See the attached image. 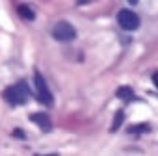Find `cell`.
<instances>
[{
    "instance_id": "cell-1",
    "label": "cell",
    "mask_w": 158,
    "mask_h": 156,
    "mask_svg": "<svg viewBox=\"0 0 158 156\" xmlns=\"http://www.w3.org/2000/svg\"><path fill=\"white\" fill-rule=\"evenodd\" d=\"M4 99H6L10 104H13V106L24 104V102L30 99V88H28V84H26L24 80H21V82H17L15 86L8 88V89L4 91Z\"/></svg>"
},
{
    "instance_id": "cell-11",
    "label": "cell",
    "mask_w": 158,
    "mask_h": 156,
    "mask_svg": "<svg viewBox=\"0 0 158 156\" xmlns=\"http://www.w3.org/2000/svg\"><path fill=\"white\" fill-rule=\"evenodd\" d=\"M152 82H154V86L158 88V72H154V74H152Z\"/></svg>"
},
{
    "instance_id": "cell-4",
    "label": "cell",
    "mask_w": 158,
    "mask_h": 156,
    "mask_svg": "<svg viewBox=\"0 0 158 156\" xmlns=\"http://www.w3.org/2000/svg\"><path fill=\"white\" fill-rule=\"evenodd\" d=\"M34 84H35V91H37V99L43 102V104H47V106H52V93H50V89H48V86H47V82H45V78L41 76V72H34Z\"/></svg>"
},
{
    "instance_id": "cell-10",
    "label": "cell",
    "mask_w": 158,
    "mask_h": 156,
    "mask_svg": "<svg viewBox=\"0 0 158 156\" xmlns=\"http://www.w3.org/2000/svg\"><path fill=\"white\" fill-rule=\"evenodd\" d=\"M13 136H17V138H24V132H23V130H13Z\"/></svg>"
},
{
    "instance_id": "cell-2",
    "label": "cell",
    "mask_w": 158,
    "mask_h": 156,
    "mask_svg": "<svg viewBox=\"0 0 158 156\" xmlns=\"http://www.w3.org/2000/svg\"><path fill=\"white\" fill-rule=\"evenodd\" d=\"M52 37H54L56 41L67 43V41H73V39L76 37V30H74L73 24H69L67 21H60V23H56L54 28H52Z\"/></svg>"
},
{
    "instance_id": "cell-7",
    "label": "cell",
    "mask_w": 158,
    "mask_h": 156,
    "mask_svg": "<svg viewBox=\"0 0 158 156\" xmlns=\"http://www.w3.org/2000/svg\"><path fill=\"white\" fill-rule=\"evenodd\" d=\"M115 95H117L119 99H123V101H130V99H134V91H132V88H128V86H121V88H117Z\"/></svg>"
},
{
    "instance_id": "cell-5",
    "label": "cell",
    "mask_w": 158,
    "mask_h": 156,
    "mask_svg": "<svg viewBox=\"0 0 158 156\" xmlns=\"http://www.w3.org/2000/svg\"><path fill=\"white\" fill-rule=\"evenodd\" d=\"M30 121L35 123V125H39L41 130H50V119H48L47 113H41V112L32 113V115H30Z\"/></svg>"
},
{
    "instance_id": "cell-6",
    "label": "cell",
    "mask_w": 158,
    "mask_h": 156,
    "mask_svg": "<svg viewBox=\"0 0 158 156\" xmlns=\"http://www.w3.org/2000/svg\"><path fill=\"white\" fill-rule=\"evenodd\" d=\"M17 13H19V17H23L24 21H34V19H35L34 10H32L30 6H26V4H21V6L17 8Z\"/></svg>"
},
{
    "instance_id": "cell-8",
    "label": "cell",
    "mask_w": 158,
    "mask_h": 156,
    "mask_svg": "<svg viewBox=\"0 0 158 156\" xmlns=\"http://www.w3.org/2000/svg\"><path fill=\"white\" fill-rule=\"evenodd\" d=\"M123 121H125V113H123V110H119V112L115 113V117H114V123H112L110 130H112V132H115V130L123 125Z\"/></svg>"
},
{
    "instance_id": "cell-3",
    "label": "cell",
    "mask_w": 158,
    "mask_h": 156,
    "mask_svg": "<svg viewBox=\"0 0 158 156\" xmlns=\"http://www.w3.org/2000/svg\"><path fill=\"white\" fill-rule=\"evenodd\" d=\"M117 23L125 32H134L139 28V17L132 10H121L117 13Z\"/></svg>"
},
{
    "instance_id": "cell-9",
    "label": "cell",
    "mask_w": 158,
    "mask_h": 156,
    "mask_svg": "<svg viewBox=\"0 0 158 156\" xmlns=\"http://www.w3.org/2000/svg\"><path fill=\"white\" fill-rule=\"evenodd\" d=\"M151 130V126L147 125V123H139V125H132L130 128H128V132L130 134H143V132H149Z\"/></svg>"
},
{
    "instance_id": "cell-12",
    "label": "cell",
    "mask_w": 158,
    "mask_h": 156,
    "mask_svg": "<svg viewBox=\"0 0 158 156\" xmlns=\"http://www.w3.org/2000/svg\"><path fill=\"white\" fill-rule=\"evenodd\" d=\"M35 156H41V154H35ZM43 156H58V154H43Z\"/></svg>"
},
{
    "instance_id": "cell-13",
    "label": "cell",
    "mask_w": 158,
    "mask_h": 156,
    "mask_svg": "<svg viewBox=\"0 0 158 156\" xmlns=\"http://www.w3.org/2000/svg\"><path fill=\"white\" fill-rule=\"evenodd\" d=\"M128 2H130V4L134 6V4H138V0H128Z\"/></svg>"
}]
</instances>
